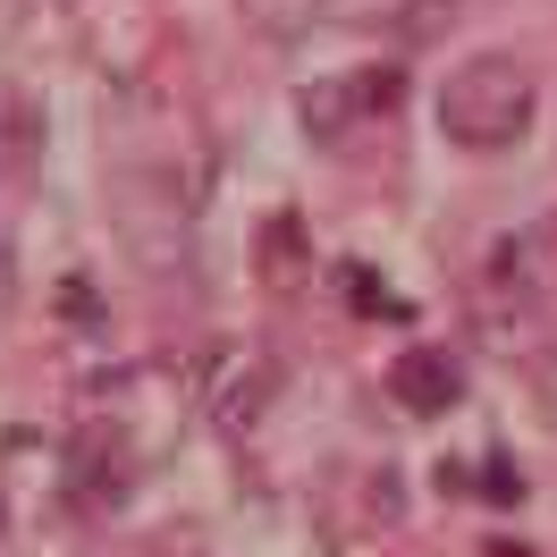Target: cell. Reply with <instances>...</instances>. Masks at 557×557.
Instances as JSON below:
<instances>
[{
	"mask_svg": "<svg viewBox=\"0 0 557 557\" xmlns=\"http://www.w3.org/2000/svg\"><path fill=\"white\" fill-rule=\"evenodd\" d=\"M541 110V76L516 51H473L465 69L440 76V136L465 152H516Z\"/></svg>",
	"mask_w": 557,
	"mask_h": 557,
	"instance_id": "1",
	"label": "cell"
},
{
	"mask_svg": "<svg viewBox=\"0 0 557 557\" xmlns=\"http://www.w3.org/2000/svg\"><path fill=\"white\" fill-rule=\"evenodd\" d=\"M110 237L119 253L152 278H177L195 262V203H186V186L170 170H110Z\"/></svg>",
	"mask_w": 557,
	"mask_h": 557,
	"instance_id": "2",
	"label": "cell"
},
{
	"mask_svg": "<svg viewBox=\"0 0 557 557\" xmlns=\"http://www.w3.org/2000/svg\"><path fill=\"white\" fill-rule=\"evenodd\" d=\"M388 397H397L414 422H440V414L465 406V363H456L448 347H406L388 363Z\"/></svg>",
	"mask_w": 557,
	"mask_h": 557,
	"instance_id": "3",
	"label": "cell"
},
{
	"mask_svg": "<svg viewBox=\"0 0 557 557\" xmlns=\"http://www.w3.org/2000/svg\"><path fill=\"white\" fill-rule=\"evenodd\" d=\"M388 102H397V76L372 69V76H355V85H313V94H305V119H313V136L330 144V136H347L363 110H388Z\"/></svg>",
	"mask_w": 557,
	"mask_h": 557,
	"instance_id": "4",
	"label": "cell"
},
{
	"mask_svg": "<svg viewBox=\"0 0 557 557\" xmlns=\"http://www.w3.org/2000/svg\"><path fill=\"white\" fill-rule=\"evenodd\" d=\"M278 388V372L262 363L253 347H228V381H211V414L228 422V431H253V414H262V397Z\"/></svg>",
	"mask_w": 557,
	"mask_h": 557,
	"instance_id": "5",
	"label": "cell"
},
{
	"mask_svg": "<svg viewBox=\"0 0 557 557\" xmlns=\"http://www.w3.org/2000/svg\"><path fill=\"white\" fill-rule=\"evenodd\" d=\"M237 26L253 42H271V51H287V42H305L321 26V0H237Z\"/></svg>",
	"mask_w": 557,
	"mask_h": 557,
	"instance_id": "6",
	"label": "cell"
},
{
	"mask_svg": "<svg viewBox=\"0 0 557 557\" xmlns=\"http://www.w3.org/2000/svg\"><path fill=\"white\" fill-rule=\"evenodd\" d=\"M119 465H127V448H119V431H110V422H85V431L69 440V482L119 490Z\"/></svg>",
	"mask_w": 557,
	"mask_h": 557,
	"instance_id": "7",
	"label": "cell"
},
{
	"mask_svg": "<svg viewBox=\"0 0 557 557\" xmlns=\"http://www.w3.org/2000/svg\"><path fill=\"white\" fill-rule=\"evenodd\" d=\"M456 26V0H422V9H406V35L431 42V35H448Z\"/></svg>",
	"mask_w": 557,
	"mask_h": 557,
	"instance_id": "8",
	"label": "cell"
},
{
	"mask_svg": "<svg viewBox=\"0 0 557 557\" xmlns=\"http://www.w3.org/2000/svg\"><path fill=\"white\" fill-rule=\"evenodd\" d=\"M541 422H557V355L541 363Z\"/></svg>",
	"mask_w": 557,
	"mask_h": 557,
	"instance_id": "9",
	"label": "cell"
}]
</instances>
